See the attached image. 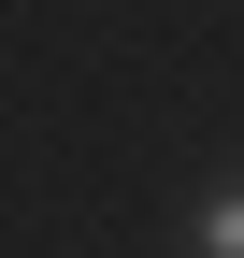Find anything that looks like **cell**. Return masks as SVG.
I'll use <instances>...</instances> for the list:
<instances>
[{
	"label": "cell",
	"instance_id": "obj_1",
	"mask_svg": "<svg viewBox=\"0 0 244 258\" xmlns=\"http://www.w3.org/2000/svg\"><path fill=\"white\" fill-rule=\"evenodd\" d=\"M201 258H244V172L216 186V201H201Z\"/></svg>",
	"mask_w": 244,
	"mask_h": 258
}]
</instances>
